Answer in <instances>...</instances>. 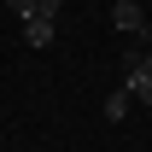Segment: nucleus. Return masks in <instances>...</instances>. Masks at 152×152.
<instances>
[{
	"label": "nucleus",
	"instance_id": "5",
	"mask_svg": "<svg viewBox=\"0 0 152 152\" xmlns=\"http://www.w3.org/2000/svg\"><path fill=\"white\" fill-rule=\"evenodd\" d=\"M58 6H64V0H35V18H53L58 23Z\"/></svg>",
	"mask_w": 152,
	"mask_h": 152
},
{
	"label": "nucleus",
	"instance_id": "1",
	"mask_svg": "<svg viewBox=\"0 0 152 152\" xmlns=\"http://www.w3.org/2000/svg\"><path fill=\"white\" fill-rule=\"evenodd\" d=\"M111 23L123 29V41H134V47L146 41V12H140V0H117V6H111Z\"/></svg>",
	"mask_w": 152,
	"mask_h": 152
},
{
	"label": "nucleus",
	"instance_id": "6",
	"mask_svg": "<svg viewBox=\"0 0 152 152\" xmlns=\"http://www.w3.org/2000/svg\"><path fill=\"white\" fill-rule=\"evenodd\" d=\"M6 6H12L18 18H35V0H6Z\"/></svg>",
	"mask_w": 152,
	"mask_h": 152
},
{
	"label": "nucleus",
	"instance_id": "3",
	"mask_svg": "<svg viewBox=\"0 0 152 152\" xmlns=\"http://www.w3.org/2000/svg\"><path fill=\"white\" fill-rule=\"evenodd\" d=\"M23 41L29 47H47L53 41V18H23Z\"/></svg>",
	"mask_w": 152,
	"mask_h": 152
},
{
	"label": "nucleus",
	"instance_id": "2",
	"mask_svg": "<svg viewBox=\"0 0 152 152\" xmlns=\"http://www.w3.org/2000/svg\"><path fill=\"white\" fill-rule=\"evenodd\" d=\"M123 88L134 94V105H152V53L140 58V64H134L129 76H123Z\"/></svg>",
	"mask_w": 152,
	"mask_h": 152
},
{
	"label": "nucleus",
	"instance_id": "4",
	"mask_svg": "<svg viewBox=\"0 0 152 152\" xmlns=\"http://www.w3.org/2000/svg\"><path fill=\"white\" fill-rule=\"evenodd\" d=\"M129 105H134V94H129V88H117V94L105 99V117H111V123H123V117H129Z\"/></svg>",
	"mask_w": 152,
	"mask_h": 152
}]
</instances>
